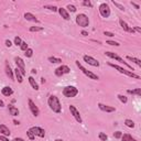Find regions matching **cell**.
Returning a JSON list of instances; mask_svg holds the SVG:
<instances>
[{"instance_id":"obj_1","label":"cell","mask_w":141,"mask_h":141,"mask_svg":"<svg viewBox=\"0 0 141 141\" xmlns=\"http://www.w3.org/2000/svg\"><path fill=\"white\" fill-rule=\"evenodd\" d=\"M47 104L48 106H50V108L53 110L54 113H61V109H62V106H61V103L59 100V98L55 96V95H51L50 97H48L47 99Z\"/></svg>"},{"instance_id":"obj_2","label":"cell","mask_w":141,"mask_h":141,"mask_svg":"<svg viewBox=\"0 0 141 141\" xmlns=\"http://www.w3.org/2000/svg\"><path fill=\"white\" fill-rule=\"evenodd\" d=\"M108 65H109V66H111V67H114L115 70H117L119 73H121V74H126L127 76L132 77V78H136V79H139V78H140V76H139L138 74H134V73L131 72V71H127V70H125V69H122L121 66H119V65H117V64L108 63Z\"/></svg>"},{"instance_id":"obj_3","label":"cell","mask_w":141,"mask_h":141,"mask_svg":"<svg viewBox=\"0 0 141 141\" xmlns=\"http://www.w3.org/2000/svg\"><path fill=\"white\" fill-rule=\"evenodd\" d=\"M75 21H76V23L78 24L79 27H83V28L88 27V24H89V19H88V17H87L86 14H84V13H79V14H77Z\"/></svg>"},{"instance_id":"obj_4","label":"cell","mask_w":141,"mask_h":141,"mask_svg":"<svg viewBox=\"0 0 141 141\" xmlns=\"http://www.w3.org/2000/svg\"><path fill=\"white\" fill-rule=\"evenodd\" d=\"M78 94V89L74 86H66L63 89V95L67 98H72V97H75Z\"/></svg>"},{"instance_id":"obj_5","label":"cell","mask_w":141,"mask_h":141,"mask_svg":"<svg viewBox=\"0 0 141 141\" xmlns=\"http://www.w3.org/2000/svg\"><path fill=\"white\" fill-rule=\"evenodd\" d=\"M76 65H77V67L79 70H81L83 73L85 75H86L88 78H90V79H95V81H97V79H99V77H98L96 74H94V73H91V72H89V71H87L86 69H85V67L79 63V61H76Z\"/></svg>"},{"instance_id":"obj_6","label":"cell","mask_w":141,"mask_h":141,"mask_svg":"<svg viewBox=\"0 0 141 141\" xmlns=\"http://www.w3.org/2000/svg\"><path fill=\"white\" fill-rule=\"evenodd\" d=\"M106 55H107V56L108 57H110V59H115L116 61H117V62H120V63H124L127 67H128V69H129V70H131V72L132 71H134L133 69H132V66H130L129 64H128L127 62H125V61H124V59H121L120 56H119V55H117V54H116V53H113V52H106L105 53Z\"/></svg>"},{"instance_id":"obj_7","label":"cell","mask_w":141,"mask_h":141,"mask_svg":"<svg viewBox=\"0 0 141 141\" xmlns=\"http://www.w3.org/2000/svg\"><path fill=\"white\" fill-rule=\"evenodd\" d=\"M70 72H71V70L67 65H61L60 67H57V69L55 70V75H56L57 77H61V76H63L65 74H69Z\"/></svg>"},{"instance_id":"obj_8","label":"cell","mask_w":141,"mask_h":141,"mask_svg":"<svg viewBox=\"0 0 141 141\" xmlns=\"http://www.w3.org/2000/svg\"><path fill=\"white\" fill-rule=\"evenodd\" d=\"M14 62L17 64V69H19V71L21 72V74L24 76L26 75V64H24L23 60L21 57H19V56H17V57H14Z\"/></svg>"},{"instance_id":"obj_9","label":"cell","mask_w":141,"mask_h":141,"mask_svg":"<svg viewBox=\"0 0 141 141\" xmlns=\"http://www.w3.org/2000/svg\"><path fill=\"white\" fill-rule=\"evenodd\" d=\"M99 13L103 18H108L110 16V8L107 3H101L99 6Z\"/></svg>"},{"instance_id":"obj_10","label":"cell","mask_w":141,"mask_h":141,"mask_svg":"<svg viewBox=\"0 0 141 141\" xmlns=\"http://www.w3.org/2000/svg\"><path fill=\"white\" fill-rule=\"evenodd\" d=\"M70 111H71V114L73 115V117L75 118V120H76L77 122H79V124H82L83 120H82V117H81V114H79V111L76 109V107L73 106V105H71V106H70Z\"/></svg>"},{"instance_id":"obj_11","label":"cell","mask_w":141,"mask_h":141,"mask_svg":"<svg viewBox=\"0 0 141 141\" xmlns=\"http://www.w3.org/2000/svg\"><path fill=\"white\" fill-rule=\"evenodd\" d=\"M28 104H29V108H30V110H31V113L33 114V116L38 117V116L40 115V110H39L38 106H36L31 99H29V100H28Z\"/></svg>"},{"instance_id":"obj_12","label":"cell","mask_w":141,"mask_h":141,"mask_svg":"<svg viewBox=\"0 0 141 141\" xmlns=\"http://www.w3.org/2000/svg\"><path fill=\"white\" fill-rule=\"evenodd\" d=\"M84 61L86 62L87 64H89V65H91V66H95V67H98L99 66V62H98L97 60H95L94 57H91V56H89V55H84Z\"/></svg>"},{"instance_id":"obj_13","label":"cell","mask_w":141,"mask_h":141,"mask_svg":"<svg viewBox=\"0 0 141 141\" xmlns=\"http://www.w3.org/2000/svg\"><path fill=\"white\" fill-rule=\"evenodd\" d=\"M30 129L32 130V132L34 133V136H39L40 138H43L45 136L44 129H42V128H40V127H32V128H30Z\"/></svg>"},{"instance_id":"obj_14","label":"cell","mask_w":141,"mask_h":141,"mask_svg":"<svg viewBox=\"0 0 141 141\" xmlns=\"http://www.w3.org/2000/svg\"><path fill=\"white\" fill-rule=\"evenodd\" d=\"M98 108H99L101 111H105V113H113L116 110L115 107H111V106H108V105H104V104L99 103L98 104Z\"/></svg>"},{"instance_id":"obj_15","label":"cell","mask_w":141,"mask_h":141,"mask_svg":"<svg viewBox=\"0 0 141 141\" xmlns=\"http://www.w3.org/2000/svg\"><path fill=\"white\" fill-rule=\"evenodd\" d=\"M119 23H120V27L124 29V31H126V32H129V33H134V30L132 29V28H130L129 26H128V24L122 20V19H120L119 20Z\"/></svg>"},{"instance_id":"obj_16","label":"cell","mask_w":141,"mask_h":141,"mask_svg":"<svg viewBox=\"0 0 141 141\" xmlns=\"http://www.w3.org/2000/svg\"><path fill=\"white\" fill-rule=\"evenodd\" d=\"M57 11H59L60 16L62 17L64 20H70V13L66 11L65 8H57Z\"/></svg>"},{"instance_id":"obj_17","label":"cell","mask_w":141,"mask_h":141,"mask_svg":"<svg viewBox=\"0 0 141 141\" xmlns=\"http://www.w3.org/2000/svg\"><path fill=\"white\" fill-rule=\"evenodd\" d=\"M10 130L9 128L6 126V125H0V134H2V136H6V137H9L10 136Z\"/></svg>"},{"instance_id":"obj_18","label":"cell","mask_w":141,"mask_h":141,"mask_svg":"<svg viewBox=\"0 0 141 141\" xmlns=\"http://www.w3.org/2000/svg\"><path fill=\"white\" fill-rule=\"evenodd\" d=\"M6 74L10 79H14V75H13V71L11 70V67L9 65L8 62H6Z\"/></svg>"},{"instance_id":"obj_19","label":"cell","mask_w":141,"mask_h":141,"mask_svg":"<svg viewBox=\"0 0 141 141\" xmlns=\"http://www.w3.org/2000/svg\"><path fill=\"white\" fill-rule=\"evenodd\" d=\"M24 18H26V20H28V21H32V22H36V23L40 22L36 19V17L33 16L32 13H30V12H26V13H24Z\"/></svg>"},{"instance_id":"obj_20","label":"cell","mask_w":141,"mask_h":141,"mask_svg":"<svg viewBox=\"0 0 141 141\" xmlns=\"http://www.w3.org/2000/svg\"><path fill=\"white\" fill-rule=\"evenodd\" d=\"M1 94H2L3 96L9 97V96H11L12 94H13V90H12V88L9 87V86H4V87L1 89Z\"/></svg>"},{"instance_id":"obj_21","label":"cell","mask_w":141,"mask_h":141,"mask_svg":"<svg viewBox=\"0 0 141 141\" xmlns=\"http://www.w3.org/2000/svg\"><path fill=\"white\" fill-rule=\"evenodd\" d=\"M28 79H29V83H30V85H31V87L33 89H35V90H39V85H38V83L35 82V79L32 76H29Z\"/></svg>"},{"instance_id":"obj_22","label":"cell","mask_w":141,"mask_h":141,"mask_svg":"<svg viewBox=\"0 0 141 141\" xmlns=\"http://www.w3.org/2000/svg\"><path fill=\"white\" fill-rule=\"evenodd\" d=\"M13 72H14V75H16V78L18 79V82L22 83L23 82V75L21 74V72L19 71V69H16Z\"/></svg>"},{"instance_id":"obj_23","label":"cell","mask_w":141,"mask_h":141,"mask_svg":"<svg viewBox=\"0 0 141 141\" xmlns=\"http://www.w3.org/2000/svg\"><path fill=\"white\" fill-rule=\"evenodd\" d=\"M8 107H9V113H10V115H12V116H18V115H19V109H18L17 107L12 106V105H9Z\"/></svg>"},{"instance_id":"obj_24","label":"cell","mask_w":141,"mask_h":141,"mask_svg":"<svg viewBox=\"0 0 141 141\" xmlns=\"http://www.w3.org/2000/svg\"><path fill=\"white\" fill-rule=\"evenodd\" d=\"M128 94H131V95H137V96H141V88H136V89H128L127 90Z\"/></svg>"},{"instance_id":"obj_25","label":"cell","mask_w":141,"mask_h":141,"mask_svg":"<svg viewBox=\"0 0 141 141\" xmlns=\"http://www.w3.org/2000/svg\"><path fill=\"white\" fill-rule=\"evenodd\" d=\"M121 139H122V141H137L134 138H132L129 133H125V134H122V136H121Z\"/></svg>"},{"instance_id":"obj_26","label":"cell","mask_w":141,"mask_h":141,"mask_svg":"<svg viewBox=\"0 0 141 141\" xmlns=\"http://www.w3.org/2000/svg\"><path fill=\"white\" fill-rule=\"evenodd\" d=\"M127 60H129V61H131V62H133V63H136L138 66H141V61L139 60V59H136V57H132V56H127Z\"/></svg>"},{"instance_id":"obj_27","label":"cell","mask_w":141,"mask_h":141,"mask_svg":"<svg viewBox=\"0 0 141 141\" xmlns=\"http://www.w3.org/2000/svg\"><path fill=\"white\" fill-rule=\"evenodd\" d=\"M48 62H51V63H62V60L57 59V57H54V56H50L48 57Z\"/></svg>"},{"instance_id":"obj_28","label":"cell","mask_w":141,"mask_h":141,"mask_svg":"<svg viewBox=\"0 0 141 141\" xmlns=\"http://www.w3.org/2000/svg\"><path fill=\"white\" fill-rule=\"evenodd\" d=\"M43 31V27H31L30 28V32H40Z\"/></svg>"},{"instance_id":"obj_29","label":"cell","mask_w":141,"mask_h":141,"mask_svg":"<svg viewBox=\"0 0 141 141\" xmlns=\"http://www.w3.org/2000/svg\"><path fill=\"white\" fill-rule=\"evenodd\" d=\"M125 125L127 127H129V128H134V122L132 120H130V119H126L125 120Z\"/></svg>"},{"instance_id":"obj_30","label":"cell","mask_w":141,"mask_h":141,"mask_svg":"<svg viewBox=\"0 0 141 141\" xmlns=\"http://www.w3.org/2000/svg\"><path fill=\"white\" fill-rule=\"evenodd\" d=\"M98 138H99L101 141H107L108 136H107L105 132H99V134H98Z\"/></svg>"},{"instance_id":"obj_31","label":"cell","mask_w":141,"mask_h":141,"mask_svg":"<svg viewBox=\"0 0 141 141\" xmlns=\"http://www.w3.org/2000/svg\"><path fill=\"white\" fill-rule=\"evenodd\" d=\"M27 134H28V138H29L30 140H34V139H35V136H34V133L32 132L31 129H29V130L27 131Z\"/></svg>"},{"instance_id":"obj_32","label":"cell","mask_w":141,"mask_h":141,"mask_svg":"<svg viewBox=\"0 0 141 141\" xmlns=\"http://www.w3.org/2000/svg\"><path fill=\"white\" fill-rule=\"evenodd\" d=\"M117 97H118V99H119L121 103H124V104H126V103L128 101V98H127L126 96H124V95H120V94H119Z\"/></svg>"},{"instance_id":"obj_33","label":"cell","mask_w":141,"mask_h":141,"mask_svg":"<svg viewBox=\"0 0 141 141\" xmlns=\"http://www.w3.org/2000/svg\"><path fill=\"white\" fill-rule=\"evenodd\" d=\"M115 6H116V7H117L119 10H121V11H125V7H124V6H122V4H120V3H118V2H116L115 1V0H113V1H111Z\"/></svg>"},{"instance_id":"obj_34","label":"cell","mask_w":141,"mask_h":141,"mask_svg":"<svg viewBox=\"0 0 141 141\" xmlns=\"http://www.w3.org/2000/svg\"><path fill=\"white\" fill-rule=\"evenodd\" d=\"M24 55H26L27 57H31L33 55V50L32 48H28V50L26 51V53H24Z\"/></svg>"},{"instance_id":"obj_35","label":"cell","mask_w":141,"mask_h":141,"mask_svg":"<svg viewBox=\"0 0 141 141\" xmlns=\"http://www.w3.org/2000/svg\"><path fill=\"white\" fill-rule=\"evenodd\" d=\"M21 43H22V40H21L20 36H16L14 38V44L18 46V45H21Z\"/></svg>"},{"instance_id":"obj_36","label":"cell","mask_w":141,"mask_h":141,"mask_svg":"<svg viewBox=\"0 0 141 141\" xmlns=\"http://www.w3.org/2000/svg\"><path fill=\"white\" fill-rule=\"evenodd\" d=\"M83 6H85V7H89V8H91L93 7V3H91L89 0H84L83 1Z\"/></svg>"},{"instance_id":"obj_37","label":"cell","mask_w":141,"mask_h":141,"mask_svg":"<svg viewBox=\"0 0 141 141\" xmlns=\"http://www.w3.org/2000/svg\"><path fill=\"white\" fill-rule=\"evenodd\" d=\"M20 47H21V50L24 51V52H26L28 48H29V47H28V44H27V42H22L21 45H20Z\"/></svg>"},{"instance_id":"obj_38","label":"cell","mask_w":141,"mask_h":141,"mask_svg":"<svg viewBox=\"0 0 141 141\" xmlns=\"http://www.w3.org/2000/svg\"><path fill=\"white\" fill-rule=\"evenodd\" d=\"M44 8L45 9H48V10H51V11H57V8L55 7V6H44Z\"/></svg>"},{"instance_id":"obj_39","label":"cell","mask_w":141,"mask_h":141,"mask_svg":"<svg viewBox=\"0 0 141 141\" xmlns=\"http://www.w3.org/2000/svg\"><path fill=\"white\" fill-rule=\"evenodd\" d=\"M106 44H109V45H115V46H119L120 44L118 43V42H115V41H107Z\"/></svg>"},{"instance_id":"obj_40","label":"cell","mask_w":141,"mask_h":141,"mask_svg":"<svg viewBox=\"0 0 141 141\" xmlns=\"http://www.w3.org/2000/svg\"><path fill=\"white\" fill-rule=\"evenodd\" d=\"M67 9H69L71 12H75L76 11V7H75V6H73V4H69V6H67Z\"/></svg>"},{"instance_id":"obj_41","label":"cell","mask_w":141,"mask_h":141,"mask_svg":"<svg viewBox=\"0 0 141 141\" xmlns=\"http://www.w3.org/2000/svg\"><path fill=\"white\" fill-rule=\"evenodd\" d=\"M121 136H122V132H120V131H116V132L114 133V137H115L116 139L121 138Z\"/></svg>"},{"instance_id":"obj_42","label":"cell","mask_w":141,"mask_h":141,"mask_svg":"<svg viewBox=\"0 0 141 141\" xmlns=\"http://www.w3.org/2000/svg\"><path fill=\"white\" fill-rule=\"evenodd\" d=\"M0 141H9V139L6 137V136H2V134H0Z\"/></svg>"},{"instance_id":"obj_43","label":"cell","mask_w":141,"mask_h":141,"mask_svg":"<svg viewBox=\"0 0 141 141\" xmlns=\"http://www.w3.org/2000/svg\"><path fill=\"white\" fill-rule=\"evenodd\" d=\"M104 34H105V35H107V36H110V38H111V36H114V35H115L114 33L109 32V31H105V32H104Z\"/></svg>"},{"instance_id":"obj_44","label":"cell","mask_w":141,"mask_h":141,"mask_svg":"<svg viewBox=\"0 0 141 141\" xmlns=\"http://www.w3.org/2000/svg\"><path fill=\"white\" fill-rule=\"evenodd\" d=\"M12 45V43H11V41L10 40H6V46H8V47H10Z\"/></svg>"},{"instance_id":"obj_45","label":"cell","mask_w":141,"mask_h":141,"mask_svg":"<svg viewBox=\"0 0 141 141\" xmlns=\"http://www.w3.org/2000/svg\"><path fill=\"white\" fill-rule=\"evenodd\" d=\"M134 31H137V32H139V33H141V29L139 28V27H134V28H132Z\"/></svg>"},{"instance_id":"obj_46","label":"cell","mask_w":141,"mask_h":141,"mask_svg":"<svg viewBox=\"0 0 141 141\" xmlns=\"http://www.w3.org/2000/svg\"><path fill=\"white\" fill-rule=\"evenodd\" d=\"M81 34L84 35V36H86V35H88V32H87V31H85V30H83V31L81 32Z\"/></svg>"},{"instance_id":"obj_47","label":"cell","mask_w":141,"mask_h":141,"mask_svg":"<svg viewBox=\"0 0 141 141\" xmlns=\"http://www.w3.org/2000/svg\"><path fill=\"white\" fill-rule=\"evenodd\" d=\"M131 4H132V6H133V7L136 8V9H140V6H138L137 3H134V2H131Z\"/></svg>"},{"instance_id":"obj_48","label":"cell","mask_w":141,"mask_h":141,"mask_svg":"<svg viewBox=\"0 0 141 141\" xmlns=\"http://www.w3.org/2000/svg\"><path fill=\"white\" fill-rule=\"evenodd\" d=\"M13 141H24V140H23L22 138H14Z\"/></svg>"},{"instance_id":"obj_49","label":"cell","mask_w":141,"mask_h":141,"mask_svg":"<svg viewBox=\"0 0 141 141\" xmlns=\"http://www.w3.org/2000/svg\"><path fill=\"white\" fill-rule=\"evenodd\" d=\"M3 106H4V103L1 99H0V107H3Z\"/></svg>"},{"instance_id":"obj_50","label":"cell","mask_w":141,"mask_h":141,"mask_svg":"<svg viewBox=\"0 0 141 141\" xmlns=\"http://www.w3.org/2000/svg\"><path fill=\"white\" fill-rule=\"evenodd\" d=\"M31 73H32V74H36V70L35 69H32L31 70Z\"/></svg>"},{"instance_id":"obj_51","label":"cell","mask_w":141,"mask_h":141,"mask_svg":"<svg viewBox=\"0 0 141 141\" xmlns=\"http://www.w3.org/2000/svg\"><path fill=\"white\" fill-rule=\"evenodd\" d=\"M13 122H14V125H19V124H20V122L17 121V120H13Z\"/></svg>"},{"instance_id":"obj_52","label":"cell","mask_w":141,"mask_h":141,"mask_svg":"<svg viewBox=\"0 0 141 141\" xmlns=\"http://www.w3.org/2000/svg\"><path fill=\"white\" fill-rule=\"evenodd\" d=\"M41 82H42V83H45V79H44V77H42V78H41Z\"/></svg>"},{"instance_id":"obj_53","label":"cell","mask_w":141,"mask_h":141,"mask_svg":"<svg viewBox=\"0 0 141 141\" xmlns=\"http://www.w3.org/2000/svg\"><path fill=\"white\" fill-rule=\"evenodd\" d=\"M54 141H63L62 139H56V140H54Z\"/></svg>"}]
</instances>
